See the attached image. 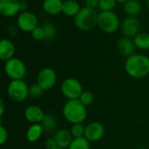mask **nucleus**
I'll use <instances>...</instances> for the list:
<instances>
[{
    "label": "nucleus",
    "instance_id": "obj_10",
    "mask_svg": "<svg viewBox=\"0 0 149 149\" xmlns=\"http://www.w3.org/2000/svg\"><path fill=\"white\" fill-rule=\"evenodd\" d=\"M105 133V127L101 123L98 121H93L86 126L85 137L90 142H95L100 141L104 137Z\"/></svg>",
    "mask_w": 149,
    "mask_h": 149
},
{
    "label": "nucleus",
    "instance_id": "obj_24",
    "mask_svg": "<svg viewBox=\"0 0 149 149\" xmlns=\"http://www.w3.org/2000/svg\"><path fill=\"white\" fill-rule=\"evenodd\" d=\"M42 26L45 33V40H48V41L52 40L56 37V34H57L56 26L51 22H45L43 24Z\"/></svg>",
    "mask_w": 149,
    "mask_h": 149
},
{
    "label": "nucleus",
    "instance_id": "obj_21",
    "mask_svg": "<svg viewBox=\"0 0 149 149\" xmlns=\"http://www.w3.org/2000/svg\"><path fill=\"white\" fill-rule=\"evenodd\" d=\"M134 43L136 48L140 50H149V33L140 32L134 38Z\"/></svg>",
    "mask_w": 149,
    "mask_h": 149
},
{
    "label": "nucleus",
    "instance_id": "obj_37",
    "mask_svg": "<svg viewBox=\"0 0 149 149\" xmlns=\"http://www.w3.org/2000/svg\"><path fill=\"white\" fill-rule=\"evenodd\" d=\"M137 149H147L146 148H137Z\"/></svg>",
    "mask_w": 149,
    "mask_h": 149
},
{
    "label": "nucleus",
    "instance_id": "obj_8",
    "mask_svg": "<svg viewBox=\"0 0 149 149\" xmlns=\"http://www.w3.org/2000/svg\"><path fill=\"white\" fill-rule=\"evenodd\" d=\"M57 83V73L50 67L41 69L37 76V84L44 90L47 91L54 87Z\"/></svg>",
    "mask_w": 149,
    "mask_h": 149
},
{
    "label": "nucleus",
    "instance_id": "obj_25",
    "mask_svg": "<svg viewBox=\"0 0 149 149\" xmlns=\"http://www.w3.org/2000/svg\"><path fill=\"white\" fill-rule=\"evenodd\" d=\"M71 133L73 136V138H81L85 137V132H86V126L83 125V123H78L73 124L71 128Z\"/></svg>",
    "mask_w": 149,
    "mask_h": 149
},
{
    "label": "nucleus",
    "instance_id": "obj_38",
    "mask_svg": "<svg viewBox=\"0 0 149 149\" xmlns=\"http://www.w3.org/2000/svg\"><path fill=\"white\" fill-rule=\"evenodd\" d=\"M53 149H64V148H55Z\"/></svg>",
    "mask_w": 149,
    "mask_h": 149
},
{
    "label": "nucleus",
    "instance_id": "obj_22",
    "mask_svg": "<svg viewBox=\"0 0 149 149\" xmlns=\"http://www.w3.org/2000/svg\"><path fill=\"white\" fill-rule=\"evenodd\" d=\"M43 127L44 131L45 132H52L55 130L57 127V120L54 116L51 114H45L44 120L40 123Z\"/></svg>",
    "mask_w": 149,
    "mask_h": 149
},
{
    "label": "nucleus",
    "instance_id": "obj_29",
    "mask_svg": "<svg viewBox=\"0 0 149 149\" xmlns=\"http://www.w3.org/2000/svg\"><path fill=\"white\" fill-rule=\"evenodd\" d=\"M31 38L36 40V41H42V40H45V33L44 31L43 26H38L36 27L31 32Z\"/></svg>",
    "mask_w": 149,
    "mask_h": 149
},
{
    "label": "nucleus",
    "instance_id": "obj_27",
    "mask_svg": "<svg viewBox=\"0 0 149 149\" xmlns=\"http://www.w3.org/2000/svg\"><path fill=\"white\" fill-rule=\"evenodd\" d=\"M116 0H100L99 8L101 11H112L116 7Z\"/></svg>",
    "mask_w": 149,
    "mask_h": 149
},
{
    "label": "nucleus",
    "instance_id": "obj_35",
    "mask_svg": "<svg viewBox=\"0 0 149 149\" xmlns=\"http://www.w3.org/2000/svg\"><path fill=\"white\" fill-rule=\"evenodd\" d=\"M127 1H128V0H116V2L120 3H125Z\"/></svg>",
    "mask_w": 149,
    "mask_h": 149
},
{
    "label": "nucleus",
    "instance_id": "obj_12",
    "mask_svg": "<svg viewBox=\"0 0 149 149\" xmlns=\"http://www.w3.org/2000/svg\"><path fill=\"white\" fill-rule=\"evenodd\" d=\"M20 11V1L0 0V13L5 17L16 16Z\"/></svg>",
    "mask_w": 149,
    "mask_h": 149
},
{
    "label": "nucleus",
    "instance_id": "obj_28",
    "mask_svg": "<svg viewBox=\"0 0 149 149\" xmlns=\"http://www.w3.org/2000/svg\"><path fill=\"white\" fill-rule=\"evenodd\" d=\"M79 100L85 107H88V106H90V105H92L93 103L94 96H93V94L90 91H84L81 93L80 97L79 98Z\"/></svg>",
    "mask_w": 149,
    "mask_h": 149
},
{
    "label": "nucleus",
    "instance_id": "obj_3",
    "mask_svg": "<svg viewBox=\"0 0 149 149\" xmlns=\"http://www.w3.org/2000/svg\"><path fill=\"white\" fill-rule=\"evenodd\" d=\"M99 13L96 9H93L87 6H85L80 9L79 12L74 17V24L75 26L84 31L93 30L98 25Z\"/></svg>",
    "mask_w": 149,
    "mask_h": 149
},
{
    "label": "nucleus",
    "instance_id": "obj_20",
    "mask_svg": "<svg viewBox=\"0 0 149 149\" xmlns=\"http://www.w3.org/2000/svg\"><path fill=\"white\" fill-rule=\"evenodd\" d=\"M44 132L41 124H31L26 131V139L30 142L38 141Z\"/></svg>",
    "mask_w": 149,
    "mask_h": 149
},
{
    "label": "nucleus",
    "instance_id": "obj_17",
    "mask_svg": "<svg viewBox=\"0 0 149 149\" xmlns=\"http://www.w3.org/2000/svg\"><path fill=\"white\" fill-rule=\"evenodd\" d=\"M63 2L62 0H44L42 8L47 15L56 16L62 13Z\"/></svg>",
    "mask_w": 149,
    "mask_h": 149
},
{
    "label": "nucleus",
    "instance_id": "obj_13",
    "mask_svg": "<svg viewBox=\"0 0 149 149\" xmlns=\"http://www.w3.org/2000/svg\"><path fill=\"white\" fill-rule=\"evenodd\" d=\"M24 118L31 124H40L45 114L41 107L36 105L29 106L24 110Z\"/></svg>",
    "mask_w": 149,
    "mask_h": 149
},
{
    "label": "nucleus",
    "instance_id": "obj_14",
    "mask_svg": "<svg viewBox=\"0 0 149 149\" xmlns=\"http://www.w3.org/2000/svg\"><path fill=\"white\" fill-rule=\"evenodd\" d=\"M135 48L136 46L134 43V40H132L130 38L124 37L117 42V50L123 57L129 58L130 56L134 55Z\"/></svg>",
    "mask_w": 149,
    "mask_h": 149
},
{
    "label": "nucleus",
    "instance_id": "obj_33",
    "mask_svg": "<svg viewBox=\"0 0 149 149\" xmlns=\"http://www.w3.org/2000/svg\"><path fill=\"white\" fill-rule=\"evenodd\" d=\"M27 9H28L27 1H20V11L21 12L27 11Z\"/></svg>",
    "mask_w": 149,
    "mask_h": 149
},
{
    "label": "nucleus",
    "instance_id": "obj_6",
    "mask_svg": "<svg viewBox=\"0 0 149 149\" xmlns=\"http://www.w3.org/2000/svg\"><path fill=\"white\" fill-rule=\"evenodd\" d=\"M4 72L11 80L23 79L26 75L27 69L26 65L21 59L17 58H12L5 61Z\"/></svg>",
    "mask_w": 149,
    "mask_h": 149
},
{
    "label": "nucleus",
    "instance_id": "obj_9",
    "mask_svg": "<svg viewBox=\"0 0 149 149\" xmlns=\"http://www.w3.org/2000/svg\"><path fill=\"white\" fill-rule=\"evenodd\" d=\"M17 27L24 32H31L38 26V17L31 11H24L19 13L17 18Z\"/></svg>",
    "mask_w": 149,
    "mask_h": 149
},
{
    "label": "nucleus",
    "instance_id": "obj_34",
    "mask_svg": "<svg viewBox=\"0 0 149 149\" xmlns=\"http://www.w3.org/2000/svg\"><path fill=\"white\" fill-rule=\"evenodd\" d=\"M4 102H3V100H0V116L2 117L3 115V113H4Z\"/></svg>",
    "mask_w": 149,
    "mask_h": 149
},
{
    "label": "nucleus",
    "instance_id": "obj_30",
    "mask_svg": "<svg viewBox=\"0 0 149 149\" xmlns=\"http://www.w3.org/2000/svg\"><path fill=\"white\" fill-rule=\"evenodd\" d=\"M8 137L9 135H8V131L6 127L3 124H1L0 125V144L3 145L7 141Z\"/></svg>",
    "mask_w": 149,
    "mask_h": 149
},
{
    "label": "nucleus",
    "instance_id": "obj_18",
    "mask_svg": "<svg viewBox=\"0 0 149 149\" xmlns=\"http://www.w3.org/2000/svg\"><path fill=\"white\" fill-rule=\"evenodd\" d=\"M123 10L129 17H136L142 10V5L138 0H128L123 3Z\"/></svg>",
    "mask_w": 149,
    "mask_h": 149
},
{
    "label": "nucleus",
    "instance_id": "obj_39",
    "mask_svg": "<svg viewBox=\"0 0 149 149\" xmlns=\"http://www.w3.org/2000/svg\"><path fill=\"white\" fill-rule=\"evenodd\" d=\"M18 1H27V0H18Z\"/></svg>",
    "mask_w": 149,
    "mask_h": 149
},
{
    "label": "nucleus",
    "instance_id": "obj_4",
    "mask_svg": "<svg viewBox=\"0 0 149 149\" xmlns=\"http://www.w3.org/2000/svg\"><path fill=\"white\" fill-rule=\"evenodd\" d=\"M120 25L118 15L113 11H101L99 13L98 26L99 28L108 34L116 32Z\"/></svg>",
    "mask_w": 149,
    "mask_h": 149
},
{
    "label": "nucleus",
    "instance_id": "obj_16",
    "mask_svg": "<svg viewBox=\"0 0 149 149\" xmlns=\"http://www.w3.org/2000/svg\"><path fill=\"white\" fill-rule=\"evenodd\" d=\"M15 54V45L14 43L8 39L3 38L0 41V59L3 61H7L14 58Z\"/></svg>",
    "mask_w": 149,
    "mask_h": 149
},
{
    "label": "nucleus",
    "instance_id": "obj_2",
    "mask_svg": "<svg viewBox=\"0 0 149 149\" xmlns=\"http://www.w3.org/2000/svg\"><path fill=\"white\" fill-rule=\"evenodd\" d=\"M63 115L71 124L83 123L87 116L86 107L79 100H68L63 107Z\"/></svg>",
    "mask_w": 149,
    "mask_h": 149
},
{
    "label": "nucleus",
    "instance_id": "obj_19",
    "mask_svg": "<svg viewBox=\"0 0 149 149\" xmlns=\"http://www.w3.org/2000/svg\"><path fill=\"white\" fill-rule=\"evenodd\" d=\"M80 5L76 0H65L63 2L62 13L67 17H75L80 10Z\"/></svg>",
    "mask_w": 149,
    "mask_h": 149
},
{
    "label": "nucleus",
    "instance_id": "obj_11",
    "mask_svg": "<svg viewBox=\"0 0 149 149\" xmlns=\"http://www.w3.org/2000/svg\"><path fill=\"white\" fill-rule=\"evenodd\" d=\"M120 28L125 37L134 38L138 33H140L141 24L135 17H128L124 19Z\"/></svg>",
    "mask_w": 149,
    "mask_h": 149
},
{
    "label": "nucleus",
    "instance_id": "obj_23",
    "mask_svg": "<svg viewBox=\"0 0 149 149\" xmlns=\"http://www.w3.org/2000/svg\"><path fill=\"white\" fill-rule=\"evenodd\" d=\"M90 141L86 137L73 138L68 149H90Z\"/></svg>",
    "mask_w": 149,
    "mask_h": 149
},
{
    "label": "nucleus",
    "instance_id": "obj_7",
    "mask_svg": "<svg viewBox=\"0 0 149 149\" xmlns=\"http://www.w3.org/2000/svg\"><path fill=\"white\" fill-rule=\"evenodd\" d=\"M83 92L81 83L74 78L65 79L61 85V93L67 100H79Z\"/></svg>",
    "mask_w": 149,
    "mask_h": 149
},
{
    "label": "nucleus",
    "instance_id": "obj_32",
    "mask_svg": "<svg viewBox=\"0 0 149 149\" xmlns=\"http://www.w3.org/2000/svg\"><path fill=\"white\" fill-rule=\"evenodd\" d=\"M85 3H86V6H87V7L96 9L99 7L100 0H85Z\"/></svg>",
    "mask_w": 149,
    "mask_h": 149
},
{
    "label": "nucleus",
    "instance_id": "obj_5",
    "mask_svg": "<svg viewBox=\"0 0 149 149\" xmlns=\"http://www.w3.org/2000/svg\"><path fill=\"white\" fill-rule=\"evenodd\" d=\"M29 87L23 79L11 80L7 87L8 96L15 102H22L29 97Z\"/></svg>",
    "mask_w": 149,
    "mask_h": 149
},
{
    "label": "nucleus",
    "instance_id": "obj_26",
    "mask_svg": "<svg viewBox=\"0 0 149 149\" xmlns=\"http://www.w3.org/2000/svg\"><path fill=\"white\" fill-rule=\"evenodd\" d=\"M44 94V90L36 83L31 85L29 87V97L32 100H37L39 99L43 96Z\"/></svg>",
    "mask_w": 149,
    "mask_h": 149
},
{
    "label": "nucleus",
    "instance_id": "obj_36",
    "mask_svg": "<svg viewBox=\"0 0 149 149\" xmlns=\"http://www.w3.org/2000/svg\"><path fill=\"white\" fill-rule=\"evenodd\" d=\"M146 3H147V6H148V10H149V0H146Z\"/></svg>",
    "mask_w": 149,
    "mask_h": 149
},
{
    "label": "nucleus",
    "instance_id": "obj_15",
    "mask_svg": "<svg viewBox=\"0 0 149 149\" xmlns=\"http://www.w3.org/2000/svg\"><path fill=\"white\" fill-rule=\"evenodd\" d=\"M54 139L56 141L58 148L66 149L68 148L69 146L71 145V143L73 140V136L70 130L63 128V129H59L56 132V134L54 135Z\"/></svg>",
    "mask_w": 149,
    "mask_h": 149
},
{
    "label": "nucleus",
    "instance_id": "obj_31",
    "mask_svg": "<svg viewBox=\"0 0 149 149\" xmlns=\"http://www.w3.org/2000/svg\"><path fill=\"white\" fill-rule=\"evenodd\" d=\"M45 148L46 149H53L55 148H58L54 137H52V138H48V139L45 141Z\"/></svg>",
    "mask_w": 149,
    "mask_h": 149
},
{
    "label": "nucleus",
    "instance_id": "obj_1",
    "mask_svg": "<svg viewBox=\"0 0 149 149\" xmlns=\"http://www.w3.org/2000/svg\"><path fill=\"white\" fill-rule=\"evenodd\" d=\"M126 72L134 79H141L149 74V57L143 54H134L127 58Z\"/></svg>",
    "mask_w": 149,
    "mask_h": 149
}]
</instances>
